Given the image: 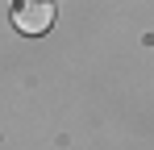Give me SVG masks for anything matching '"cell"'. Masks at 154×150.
Returning a JSON list of instances; mask_svg holds the SVG:
<instances>
[{"mask_svg": "<svg viewBox=\"0 0 154 150\" xmlns=\"http://www.w3.org/2000/svg\"><path fill=\"white\" fill-rule=\"evenodd\" d=\"M13 25L21 33H46L54 25V0H17Z\"/></svg>", "mask_w": 154, "mask_h": 150, "instance_id": "obj_1", "label": "cell"}]
</instances>
